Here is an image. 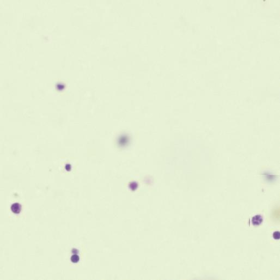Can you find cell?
<instances>
[{
    "instance_id": "obj_1",
    "label": "cell",
    "mask_w": 280,
    "mask_h": 280,
    "mask_svg": "<svg viewBox=\"0 0 280 280\" xmlns=\"http://www.w3.org/2000/svg\"><path fill=\"white\" fill-rule=\"evenodd\" d=\"M263 222V217L261 215H256L251 219V222L255 226H258Z\"/></svg>"
},
{
    "instance_id": "obj_2",
    "label": "cell",
    "mask_w": 280,
    "mask_h": 280,
    "mask_svg": "<svg viewBox=\"0 0 280 280\" xmlns=\"http://www.w3.org/2000/svg\"><path fill=\"white\" fill-rule=\"evenodd\" d=\"M11 209H12V211H13V212L16 214H19L20 212L21 211V205L19 204L16 203L13 204L12 205Z\"/></svg>"
},
{
    "instance_id": "obj_3",
    "label": "cell",
    "mask_w": 280,
    "mask_h": 280,
    "mask_svg": "<svg viewBox=\"0 0 280 280\" xmlns=\"http://www.w3.org/2000/svg\"><path fill=\"white\" fill-rule=\"evenodd\" d=\"M274 235H276V237H274V238L276 239H278L279 238V233L278 232H276L274 233Z\"/></svg>"
}]
</instances>
